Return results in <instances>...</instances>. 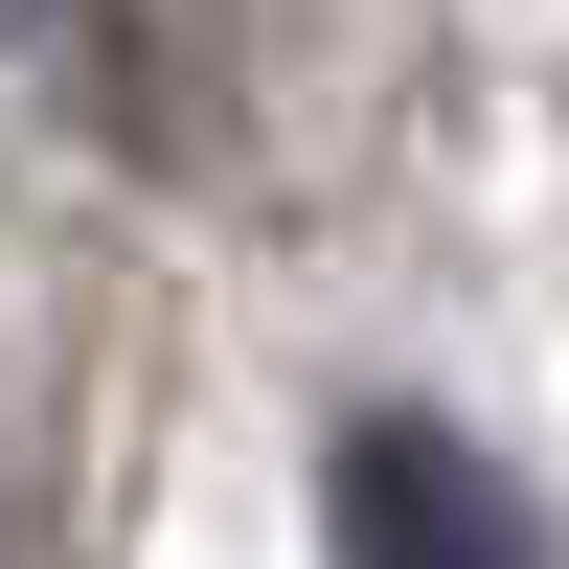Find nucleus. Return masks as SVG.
Masks as SVG:
<instances>
[{"instance_id": "f257e3e1", "label": "nucleus", "mask_w": 569, "mask_h": 569, "mask_svg": "<svg viewBox=\"0 0 569 569\" xmlns=\"http://www.w3.org/2000/svg\"><path fill=\"white\" fill-rule=\"evenodd\" d=\"M319 547H342V569H547L525 479H501L479 433H433V410H342V456H319Z\"/></svg>"}, {"instance_id": "f03ea898", "label": "nucleus", "mask_w": 569, "mask_h": 569, "mask_svg": "<svg viewBox=\"0 0 569 569\" xmlns=\"http://www.w3.org/2000/svg\"><path fill=\"white\" fill-rule=\"evenodd\" d=\"M0 46H23L46 91H91L137 160H182V137H206V46H182V0H0Z\"/></svg>"}]
</instances>
